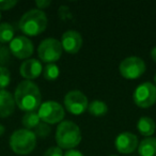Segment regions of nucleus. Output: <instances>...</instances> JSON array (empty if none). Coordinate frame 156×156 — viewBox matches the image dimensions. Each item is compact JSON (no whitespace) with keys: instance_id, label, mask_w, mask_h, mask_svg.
<instances>
[{"instance_id":"473e14b6","label":"nucleus","mask_w":156,"mask_h":156,"mask_svg":"<svg viewBox=\"0 0 156 156\" xmlns=\"http://www.w3.org/2000/svg\"><path fill=\"white\" fill-rule=\"evenodd\" d=\"M110 156H118V155H110Z\"/></svg>"},{"instance_id":"aec40b11","label":"nucleus","mask_w":156,"mask_h":156,"mask_svg":"<svg viewBox=\"0 0 156 156\" xmlns=\"http://www.w3.org/2000/svg\"><path fill=\"white\" fill-rule=\"evenodd\" d=\"M60 75V69L59 66L55 63L46 64L45 67H43V76L46 80H56Z\"/></svg>"},{"instance_id":"6ab92c4d","label":"nucleus","mask_w":156,"mask_h":156,"mask_svg":"<svg viewBox=\"0 0 156 156\" xmlns=\"http://www.w3.org/2000/svg\"><path fill=\"white\" fill-rule=\"evenodd\" d=\"M14 39V28L9 23L0 24V44L10 43Z\"/></svg>"},{"instance_id":"f3484780","label":"nucleus","mask_w":156,"mask_h":156,"mask_svg":"<svg viewBox=\"0 0 156 156\" xmlns=\"http://www.w3.org/2000/svg\"><path fill=\"white\" fill-rule=\"evenodd\" d=\"M88 111L90 115H94V117H103L107 113L108 111V107H107L106 103L100 100H94L88 105Z\"/></svg>"},{"instance_id":"f8f14e48","label":"nucleus","mask_w":156,"mask_h":156,"mask_svg":"<svg viewBox=\"0 0 156 156\" xmlns=\"http://www.w3.org/2000/svg\"><path fill=\"white\" fill-rule=\"evenodd\" d=\"M138 137L130 132H123L117 136L115 145L118 152L122 154H130L138 147Z\"/></svg>"},{"instance_id":"7c9ffc66","label":"nucleus","mask_w":156,"mask_h":156,"mask_svg":"<svg viewBox=\"0 0 156 156\" xmlns=\"http://www.w3.org/2000/svg\"><path fill=\"white\" fill-rule=\"evenodd\" d=\"M154 86L156 87V74H155V76H154Z\"/></svg>"},{"instance_id":"5701e85b","label":"nucleus","mask_w":156,"mask_h":156,"mask_svg":"<svg viewBox=\"0 0 156 156\" xmlns=\"http://www.w3.org/2000/svg\"><path fill=\"white\" fill-rule=\"evenodd\" d=\"M11 52L8 47H5L3 44H0V66H3L10 61Z\"/></svg>"},{"instance_id":"f257e3e1","label":"nucleus","mask_w":156,"mask_h":156,"mask_svg":"<svg viewBox=\"0 0 156 156\" xmlns=\"http://www.w3.org/2000/svg\"><path fill=\"white\" fill-rule=\"evenodd\" d=\"M14 100L20 110L25 112L35 111L42 104L41 91L33 81L24 80L16 87Z\"/></svg>"},{"instance_id":"1a4fd4ad","label":"nucleus","mask_w":156,"mask_h":156,"mask_svg":"<svg viewBox=\"0 0 156 156\" xmlns=\"http://www.w3.org/2000/svg\"><path fill=\"white\" fill-rule=\"evenodd\" d=\"M88 98L81 91L72 90L64 96V107L69 113L74 115H83L88 109Z\"/></svg>"},{"instance_id":"dca6fc26","label":"nucleus","mask_w":156,"mask_h":156,"mask_svg":"<svg viewBox=\"0 0 156 156\" xmlns=\"http://www.w3.org/2000/svg\"><path fill=\"white\" fill-rule=\"evenodd\" d=\"M138 153L140 156H156V138L147 137L138 144Z\"/></svg>"},{"instance_id":"ddd939ff","label":"nucleus","mask_w":156,"mask_h":156,"mask_svg":"<svg viewBox=\"0 0 156 156\" xmlns=\"http://www.w3.org/2000/svg\"><path fill=\"white\" fill-rule=\"evenodd\" d=\"M43 72L41 62L37 59H27L22 63L20 67V73L26 80H32L37 78Z\"/></svg>"},{"instance_id":"2f4dec72","label":"nucleus","mask_w":156,"mask_h":156,"mask_svg":"<svg viewBox=\"0 0 156 156\" xmlns=\"http://www.w3.org/2000/svg\"><path fill=\"white\" fill-rule=\"evenodd\" d=\"M0 20H1V13H0Z\"/></svg>"},{"instance_id":"a878e982","label":"nucleus","mask_w":156,"mask_h":156,"mask_svg":"<svg viewBox=\"0 0 156 156\" xmlns=\"http://www.w3.org/2000/svg\"><path fill=\"white\" fill-rule=\"evenodd\" d=\"M50 5H51L50 0H37L35 1V5L37 7V10H41V11H43L46 8H48Z\"/></svg>"},{"instance_id":"393cba45","label":"nucleus","mask_w":156,"mask_h":156,"mask_svg":"<svg viewBox=\"0 0 156 156\" xmlns=\"http://www.w3.org/2000/svg\"><path fill=\"white\" fill-rule=\"evenodd\" d=\"M43 156H63V152L59 147H51L46 150Z\"/></svg>"},{"instance_id":"bb28decb","label":"nucleus","mask_w":156,"mask_h":156,"mask_svg":"<svg viewBox=\"0 0 156 156\" xmlns=\"http://www.w3.org/2000/svg\"><path fill=\"white\" fill-rule=\"evenodd\" d=\"M67 13L69 14V10L67 7H64V5H61L60 9H59V15L62 20H65L66 16H71V15H67Z\"/></svg>"},{"instance_id":"6e6552de","label":"nucleus","mask_w":156,"mask_h":156,"mask_svg":"<svg viewBox=\"0 0 156 156\" xmlns=\"http://www.w3.org/2000/svg\"><path fill=\"white\" fill-rule=\"evenodd\" d=\"M133 101L140 108H149L156 103V87L152 83H143L135 89Z\"/></svg>"},{"instance_id":"f03ea898","label":"nucleus","mask_w":156,"mask_h":156,"mask_svg":"<svg viewBox=\"0 0 156 156\" xmlns=\"http://www.w3.org/2000/svg\"><path fill=\"white\" fill-rule=\"evenodd\" d=\"M48 20L44 11L32 9L27 11L20 17L18 27L25 37H37L47 28Z\"/></svg>"},{"instance_id":"423d86ee","label":"nucleus","mask_w":156,"mask_h":156,"mask_svg":"<svg viewBox=\"0 0 156 156\" xmlns=\"http://www.w3.org/2000/svg\"><path fill=\"white\" fill-rule=\"evenodd\" d=\"M62 52L63 49L60 41L52 37L43 40L37 47V56L40 60L47 64L57 62L62 56Z\"/></svg>"},{"instance_id":"20e7f679","label":"nucleus","mask_w":156,"mask_h":156,"mask_svg":"<svg viewBox=\"0 0 156 156\" xmlns=\"http://www.w3.org/2000/svg\"><path fill=\"white\" fill-rule=\"evenodd\" d=\"M37 145V137L32 130L22 128L17 129L10 137V147L17 155H28Z\"/></svg>"},{"instance_id":"2eb2a0df","label":"nucleus","mask_w":156,"mask_h":156,"mask_svg":"<svg viewBox=\"0 0 156 156\" xmlns=\"http://www.w3.org/2000/svg\"><path fill=\"white\" fill-rule=\"evenodd\" d=\"M137 129L140 135L144 137H151L156 130V124L150 117H141L137 122Z\"/></svg>"},{"instance_id":"9b49d317","label":"nucleus","mask_w":156,"mask_h":156,"mask_svg":"<svg viewBox=\"0 0 156 156\" xmlns=\"http://www.w3.org/2000/svg\"><path fill=\"white\" fill-rule=\"evenodd\" d=\"M61 46L62 49L67 54H77L83 46V37L78 31L67 30L61 37Z\"/></svg>"},{"instance_id":"b1692460","label":"nucleus","mask_w":156,"mask_h":156,"mask_svg":"<svg viewBox=\"0 0 156 156\" xmlns=\"http://www.w3.org/2000/svg\"><path fill=\"white\" fill-rule=\"evenodd\" d=\"M17 5L16 0H3L0 1V11H8V10L13 9Z\"/></svg>"},{"instance_id":"4be33fe9","label":"nucleus","mask_w":156,"mask_h":156,"mask_svg":"<svg viewBox=\"0 0 156 156\" xmlns=\"http://www.w3.org/2000/svg\"><path fill=\"white\" fill-rule=\"evenodd\" d=\"M50 132H51V128L48 124L44 123V122H41L37 127L34 128V135L37 138H41V139H44L46 137L49 136Z\"/></svg>"},{"instance_id":"7ed1b4c3","label":"nucleus","mask_w":156,"mask_h":156,"mask_svg":"<svg viewBox=\"0 0 156 156\" xmlns=\"http://www.w3.org/2000/svg\"><path fill=\"white\" fill-rule=\"evenodd\" d=\"M81 141L79 126L72 121H62L56 130V142L60 149L73 150Z\"/></svg>"},{"instance_id":"c756f323","label":"nucleus","mask_w":156,"mask_h":156,"mask_svg":"<svg viewBox=\"0 0 156 156\" xmlns=\"http://www.w3.org/2000/svg\"><path fill=\"white\" fill-rule=\"evenodd\" d=\"M5 127L2 125V124L0 123V137H1L3 134H5Z\"/></svg>"},{"instance_id":"4468645a","label":"nucleus","mask_w":156,"mask_h":156,"mask_svg":"<svg viewBox=\"0 0 156 156\" xmlns=\"http://www.w3.org/2000/svg\"><path fill=\"white\" fill-rule=\"evenodd\" d=\"M14 95L7 90H0V118L10 117L15 110Z\"/></svg>"},{"instance_id":"cd10ccee","label":"nucleus","mask_w":156,"mask_h":156,"mask_svg":"<svg viewBox=\"0 0 156 156\" xmlns=\"http://www.w3.org/2000/svg\"><path fill=\"white\" fill-rule=\"evenodd\" d=\"M63 156H85V155L80 151H77V150H69V151L63 154Z\"/></svg>"},{"instance_id":"0eeeda50","label":"nucleus","mask_w":156,"mask_h":156,"mask_svg":"<svg viewBox=\"0 0 156 156\" xmlns=\"http://www.w3.org/2000/svg\"><path fill=\"white\" fill-rule=\"evenodd\" d=\"M119 71L121 76L125 79H129V80L137 79L144 74L145 63L139 57H127L121 61L119 65Z\"/></svg>"},{"instance_id":"a211bd4d","label":"nucleus","mask_w":156,"mask_h":156,"mask_svg":"<svg viewBox=\"0 0 156 156\" xmlns=\"http://www.w3.org/2000/svg\"><path fill=\"white\" fill-rule=\"evenodd\" d=\"M41 123V120L37 115V111H31V112H26L22 119V124L24 125L25 129H34L39 124Z\"/></svg>"},{"instance_id":"412c9836","label":"nucleus","mask_w":156,"mask_h":156,"mask_svg":"<svg viewBox=\"0 0 156 156\" xmlns=\"http://www.w3.org/2000/svg\"><path fill=\"white\" fill-rule=\"evenodd\" d=\"M11 83V73L5 66H0V90H5Z\"/></svg>"},{"instance_id":"c85d7f7f","label":"nucleus","mask_w":156,"mask_h":156,"mask_svg":"<svg viewBox=\"0 0 156 156\" xmlns=\"http://www.w3.org/2000/svg\"><path fill=\"white\" fill-rule=\"evenodd\" d=\"M151 58H152V60L156 63V46L151 50Z\"/></svg>"},{"instance_id":"39448f33","label":"nucleus","mask_w":156,"mask_h":156,"mask_svg":"<svg viewBox=\"0 0 156 156\" xmlns=\"http://www.w3.org/2000/svg\"><path fill=\"white\" fill-rule=\"evenodd\" d=\"M37 115L42 122L46 124L61 123L65 117V111L63 106L55 101H47L41 104L37 109Z\"/></svg>"},{"instance_id":"9d476101","label":"nucleus","mask_w":156,"mask_h":156,"mask_svg":"<svg viewBox=\"0 0 156 156\" xmlns=\"http://www.w3.org/2000/svg\"><path fill=\"white\" fill-rule=\"evenodd\" d=\"M10 52L18 59H29L32 56L34 46L30 39L25 35H18L10 42Z\"/></svg>"}]
</instances>
